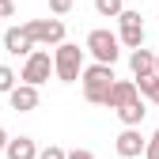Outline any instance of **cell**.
I'll list each match as a JSON object with an SVG mask.
<instances>
[{
    "instance_id": "17",
    "label": "cell",
    "mask_w": 159,
    "mask_h": 159,
    "mask_svg": "<svg viewBox=\"0 0 159 159\" xmlns=\"http://www.w3.org/2000/svg\"><path fill=\"white\" fill-rule=\"evenodd\" d=\"M144 159H159V129L144 140Z\"/></svg>"
},
{
    "instance_id": "11",
    "label": "cell",
    "mask_w": 159,
    "mask_h": 159,
    "mask_svg": "<svg viewBox=\"0 0 159 159\" xmlns=\"http://www.w3.org/2000/svg\"><path fill=\"white\" fill-rule=\"evenodd\" d=\"M129 68H133V76H136V80H140V76H152V72H155V53H152V49H144V46L129 49Z\"/></svg>"
},
{
    "instance_id": "3",
    "label": "cell",
    "mask_w": 159,
    "mask_h": 159,
    "mask_svg": "<svg viewBox=\"0 0 159 159\" xmlns=\"http://www.w3.org/2000/svg\"><path fill=\"white\" fill-rule=\"evenodd\" d=\"M84 53H91L95 61H102V65H114L117 57H121V42H117V34H114V30L98 27V30H91V34H87Z\"/></svg>"
},
{
    "instance_id": "18",
    "label": "cell",
    "mask_w": 159,
    "mask_h": 159,
    "mask_svg": "<svg viewBox=\"0 0 159 159\" xmlns=\"http://www.w3.org/2000/svg\"><path fill=\"white\" fill-rule=\"evenodd\" d=\"M34 159H65V148H57V144H49V148H42Z\"/></svg>"
},
{
    "instance_id": "23",
    "label": "cell",
    "mask_w": 159,
    "mask_h": 159,
    "mask_svg": "<svg viewBox=\"0 0 159 159\" xmlns=\"http://www.w3.org/2000/svg\"><path fill=\"white\" fill-rule=\"evenodd\" d=\"M155 76H159V53H155Z\"/></svg>"
},
{
    "instance_id": "13",
    "label": "cell",
    "mask_w": 159,
    "mask_h": 159,
    "mask_svg": "<svg viewBox=\"0 0 159 159\" xmlns=\"http://www.w3.org/2000/svg\"><path fill=\"white\" fill-rule=\"evenodd\" d=\"M114 114L121 117V125H140V121H144V114H148V106H144V98L136 95L133 102H125V106H117Z\"/></svg>"
},
{
    "instance_id": "24",
    "label": "cell",
    "mask_w": 159,
    "mask_h": 159,
    "mask_svg": "<svg viewBox=\"0 0 159 159\" xmlns=\"http://www.w3.org/2000/svg\"><path fill=\"white\" fill-rule=\"evenodd\" d=\"M133 159H144V155H133Z\"/></svg>"
},
{
    "instance_id": "21",
    "label": "cell",
    "mask_w": 159,
    "mask_h": 159,
    "mask_svg": "<svg viewBox=\"0 0 159 159\" xmlns=\"http://www.w3.org/2000/svg\"><path fill=\"white\" fill-rule=\"evenodd\" d=\"M15 15V4H11V0H0V19H11Z\"/></svg>"
},
{
    "instance_id": "14",
    "label": "cell",
    "mask_w": 159,
    "mask_h": 159,
    "mask_svg": "<svg viewBox=\"0 0 159 159\" xmlns=\"http://www.w3.org/2000/svg\"><path fill=\"white\" fill-rule=\"evenodd\" d=\"M133 84H136V91H140L152 106H159V76H155V72H152V76H140V80H133Z\"/></svg>"
},
{
    "instance_id": "5",
    "label": "cell",
    "mask_w": 159,
    "mask_h": 159,
    "mask_svg": "<svg viewBox=\"0 0 159 159\" xmlns=\"http://www.w3.org/2000/svg\"><path fill=\"white\" fill-rule=\"evenodd\" d=\"M23 30L30 34L34 46H57V42H65V23H61V19H27Z\"/></svg>"
},
{
    "instance_id": "20",
    "label": "cell",
    "mask_w": 159,
    "mask_h": 159,
    "mask_svg": "<svg viewBox=\"0 0 159 159\" xmlns=\"http://www.w3.org/2000/svg\"><path fill=\"white\" fill-rule=\"evenodd\" d=\"M65 159H95V152H87V148H72V152H65Z\"/></svg>"
},
{
    "instance_id": "10",
    "label": "cell",
    "mask_w": 159,
    "mask_h": 159,
    "mask_svg": "<svg viewBox=\"0 0 159 159\" xmlns=\"http://www.w3.org/2000/svg\"><path fill=\"white\" fill-rule=\"evenodd\" d=\"M136 95H140V91H136L133 80H114V84H110V95H106V106H110V110H117V106L133 102Z\"/></svg>"
},
{
    "instance_id": "2",
    "label": "cell",
    "mask_w": 159,
    "mask_h": 159,
    "mask_svg": "<svg viewBox=\"0 0 159 159\" xmlns=\"http://www.w3.org/2000/svg\"><path fill=\"white\" fill-rule=\"evenodd\" d=\"M80 68H84V49L76 42H57V49H53V76L61 84H76Z\"/></svg>"
},
{
    "instance_id": "6",
    "label": "cell",
    "mask_w": 159,
    "mask_h": 159,
    "mask_svg": "<svg viewBox=\"0 0 159 159\" xmlns=\"http://www.w3.org/2000/svg\"><path fill=\"white\" fill-rule=\"evenodd\" d=\"M117 23H121V30H117V42H121L125 49H136V46H144V19H140V11H133V8H121Z\"/></svg>"
},
{
    "instance_id": "9",
    "label": "cell",
    "mask_w": 159,
    "mask_h": 159,
    "mask_svg": "<svg viewBox=\"0 0 159 159\" xmlns=\"http://www.w3.org/2000/svg\"><path fill=\"white\" fill-rule=\"evenodd\" d=\"M4 49H8L11 57H27V53L34 49V42H30V34H27L23 27H8V30H4Z\"/></svg>"
},
{
    "instance_id": "1",
    "label": "cell",
    "mask_w": 159,
    "mask_h": 159,
    "mask_svg": "<svg viewBox=\"0 0 159 159\" xmlns=\"http://www.w3.org/2000/svg\"><path fill=\"white\" fill-rule=\"evenodd\" d=\"M114 65H102V61H95V65H84L80 68V84H84V98L91 106H106V95H110V84H114Z\"/></svg>"
},
{
    "instance_id": "19",
    "label": "cell",
    "mask_w": 159,
    "mask_h": 159,
    "mask_svg": "<svg viewBox=\"0 0 159 159\" xmlns=\"http://www.w3.org/2000/svg\"><path fill=\"white\" fill-rule=\"evenodd\" d=\"M49 11L53 15H68L72 11V0H49Z\"/></svg>"
},
{
    "instance_id": "7",
    "label": "cell",
    "mask_w": 159,
    "mask_h": 159,
    "mask_svg": "<svg viewBox=\"0 0 159 159\" xmlns=\"http://www.w3.org/2000/svg\"><path fill=\"white\" fill-rule=\"evenodd\" d=\"M114 148H117V155H121V159H133V155H144V136H140V125H125L121 133H117Z\"/></svg>"
},
{
    "instance_id": "15",
    "label": "cell",
    "mask_w": 159,
    "mask_h": 159,
    "mask_svg": "<svg viewBox=\"0 0 159 159\" xmlns=\"http://www.w3.org/2000/svg\"><path fill=\"white\" fill-rule=\"evenodd\" d=\"M125 8V0H95V11L98 15H106V19H117Z\"/></svg>"
},
{
    "instance_id": "8",
    "label": "cell",
    "mask_w": 159,
    "mask_h": 159,
    "mask_svg": "<svg viewBox=\"0 0 159 159\" xmlns=\"http://www.w3.org/2000/svg\"><path fill=\"white\" fill-rule=\"evenodd\" d=\"M8 106H11L15 114L38 110V87H34V84H15V87L8 91Z\"/></svg>"
},
{
    "instance_id": "22",
    "label": "cell",
    "mask_w": 159,
    "mask_h": 159,
    "mask_svg": "<svg viewBox=\"0 0 159 159\" xmlns=\"http://www.w3.org/2000/svg\"><path fill=\"white\" fill-rule=\"evenodd\" d=\"M4 144H8V129L0 125V152H4Z\"/></svg>"
},
{
    "instance_id": "4",
    "label": "cell",
    "mask_w": 159,
    "mask_h": 159,
    "mask_svg": "<svg viewBox=\"0 0 159 159\" xmlns=\"http://www.w3.org/2000/svg\"><path fill=\"white\" fill-rule=\"evenodd\" d=\"M49 76H53V57H49L46 49H30V53L23 57V72H19V80H23V84L42 87Z\"/></svg>"
},
{
    "instance_id": "16",
    "label": "cell",
    "mask_w": 159,
    "mask_h": 159,
    "mask_svg": "<svg viewBox=\"0 0 159 159\" xmlns=\"http://www.w3.org/2000/svg\"><path fill=\"white\" fill-rule=\"evenodd\" d=\"M15 84H19V76H15V72H11L8 65H0V95H8V91H11Z\"/></svg>"
},
{
    "instance_id": "12",
    "label": "cell",
    "mask_w": 159,
    "mask_h": 159,
    "mask_svg": "<svg viewBox=\"0 0 159 159\" xmlns=\"http://www.w3.org/2000/svg\"><path fill=\"white\" fill-rule=\"evenodd\" d=\"M38 155V144L30 140V136H8V144H4V159H34Z\"/></svg>"
}]
</instances>
